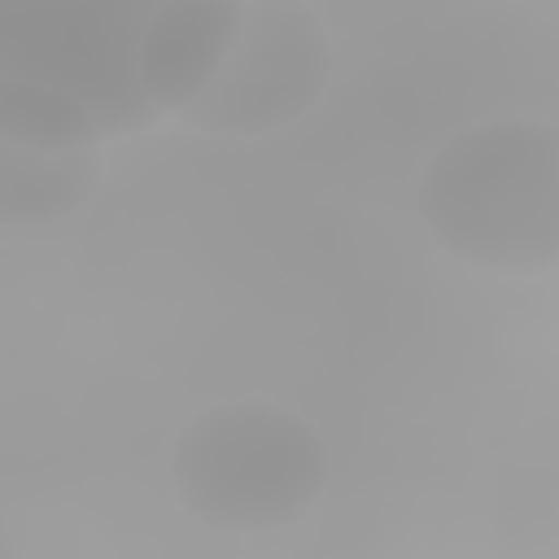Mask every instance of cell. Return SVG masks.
Wrapping results in <instances>:
<instances>
[{"mask_svg":"<svg viewBox=\"0 0 559 559\" xmlns=\"http://www.w3.org/2000/svg\"><path fill=\"white\" fill-rule=\"evenodd\" d=\"M170 476L201 524L266 533L323 493L328 445L301 415L245 397L201 411L175 437Z\"/></svg>","mask_w":559,"mask_h":559,"instance_id":"3","label":"cell"},{"mask_svg":"<svg viewBox=\"0 0 559 559\" xmlns=\"http://www.w3.org/2000/svg\"><path fill=\"white\" fill-rule=\"evenodd\" d=\"M245 0H0V140L100 144L183 109Z\"/></svg>","mask_w":559,"mask_h":559,"instance_id":"1","label":"cell"},{"mask_svg":"<svg viewBox=\"0 0 559 559\" xmlns=\"http://www.w3.org/2000/svg\"><path fill=\"white\" fill-rule=\"evenodd\" d=\"M419 214L441 249L480 271L559 266V127L493 118L450 135L419 175Z\"/></svg>","mask_w":559,"mask_h":559,"instance_id":"2","label":"cell"},{"mask_svg":"<svg viewBox=\"0 0 559 559\" xmlns=\"http://www.w3.org/2000/svg\"><path fill=\"white\" fill-rule=\"evenodd\" d=\"M328 79L332 48L301 0H245L227 57L179 114L210 135L253 140L297 122Z\"/></svg>","mask_w":559,"mask_h":559,"instance_id":"4","label":"cell"},{"mask_svg":"<svg viewBox=\"0 0 559 559\" xmlns=\"http://www.w3.org/2000/svg\"><path fill=\"white\" fill-rule=\"evenodd\" d=\"M100 183V144H17L0 140V218L39 227L74 214Z\"/></svg>","mask_w":559,"mask_h":559,"instance_id":"5","label":"cell"}]
</instances>
